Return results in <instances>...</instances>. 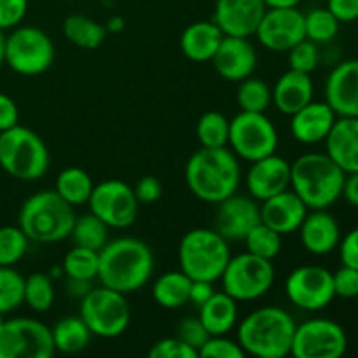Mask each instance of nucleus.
Masks as SVG:
<instances>
[{"label": "nucleus", "instance_id": "obj_12", "mask_svg": "<svg viewBox=\"0 0 358 358\" xmlns=\"http://www.w3.org/2000/svg\"><path fill=\"white\" fill-rule=\"evenodd\" d=\"M51 327L35 318H10L0 327V358H51Z\"/></svg>", "mask_w": 358, "mask_h": 358}, {"label": "nucleus", "instance_id": "obj_19", "mask_svg": "<svg viewBox=\"0 0 358 358\" xmlns=\"http://www.w3.org/2000/svg\"><path fill=\"white\" fill-rule=\"evenodd\" d=\"M257 49L248 37H231L224 35L212 65L222 79L229 83H240L254 76L257 69Z\"/></svg>", "mask_w": 358, "mask_h": 358}, {"label": "nucleus", "instance_id": "obj_31", "mask_svg": "<svg viewBox=\"0 0 358 358\" xmlns=\"http://www.w3.org/2000/svg\"><path fill=\"white\" fill-rule=\"evenodd\" d=\"M63 35L66 41L80 49H96L107 38V28L96 20L84 14H70L63 21Z\"/></svg>", "mask_w": 358, "mask_h": 358}, {"label": "nucleus", "instance_id": "obj_33", "mask_svg": "<svg viewBox=\"0 0 358 358\" xmlns=\"http://www.w3.org/2000/svg\"><path fill=\"white\" fill-rule=\"evenodd\" d=\"M108 231H110V227L103 220L98 219L94 213L90 212L76 217L70 238H72L73 245L100 252L107 245Z\"/></svg>", "mask_w": 358, "mask_h": 358}, {"label": "nucleus", "instance_id": "obj_40", "mask_svg": "<svg viewBox=\"0 0 358 358\" xmlns=\"http://www.w3.org/2000/svg\"><path fill=\"white\" fill-rule=\"evenodd\" d=\"M24 301V276L14 266H0V311L13 313Z\"/></svg>", "mask_w": 358, "mask_h": 358}, {"label": "nucleus", "instance_id": "obj_54", "mask_svg": "<svg viewBox=\"0 0 358 358\" xmlns=\"http://www.w3.org/2000/svg\"><path fill=\"white\" fill-rule=\"evenodd\" d=\"M69 280V292L70 296L76 297V299H83L91 289H93V282H86V280H72V278H66Z\"/></svg>", "mask_w": 358, "mask_h": 358}, {"label": "nucleus", "instance_id": "obj_18", "mask_svg": "<svg viewBox=\"0 0 358 358\" xmlns=\"http://www.w3.org/2000/svg\"><path fill=\"white\" fill-rule=\"evenodd\" d=\"M264 0H215L213 23L231 37H254L266 13Z\"/></svg>", "mask_w": 358, "mask_h": 358}, {"label": "nucleus", "instance_id": "obj_2", "mask_svg": "<svg viewBox=\"0 0 358 358\" xmlns=\"http://www.w3.org/2000/svg\"><path fill=\"white\" fill-rule=\"evenodd\" d=\"M154 273V255L147 243L122 236L108 240L100 250L98 282L122 294L143 289Z\"/></svg>", "mask_w": 358, "mask_h": 358}, {"label": "nucleus", "instance_id": "obj_17", "mask_svg": "<svg viewBox=\"0 0 358 358\" xmlns=\"http://www.w3.org/2000/svg\"><path fill=\"white\" fill-rule=\"evenodd\" d=\"M259 222L261 205L252 196H240L234 192L217 205L215 231L227 241H243Z\"/></svg>", "mask_w": 358, "mask_h": 358}, {"label": "nucleus", "instance_id": "obj_15", "mask_svg": "<svg viewBox=\"0 0 358 358\" xmlns=\"http://www.w3.org/2000/svg\"><path fill=\"white\" fill-rule=\"evenodd\" d=\"M285 294L299 310L310 313L325 310L336 299L332 273L324 266H299L287 276Z\"/></svg>", "mask_w": 358, "mask_h": 358}, {"label": "nucleus", "instance_id": "obj_9", "mask_svg": "<svg viewBox=\"0 0 358 358\" xmlns=\"http://www.w3.org/2000/svg\"><path fill=\"white\" fill-rule=\"evenodd\" d=\"M79 315L96 338L114 339L124 334L131 320L126 294L108 287H93L80 299Z\"/></svg>", "mask_w": 358, "mask_h": 358}, {"label": "nucleus", "instance_id": "obj_24", "mask_svg": "<svg viewBox=\"0 0 358 358\" xmlns=\"http://www.w3.org/2000/svg\"><path fill=\"white\" fill-rule=\"evenodd\" d=\"M336 119L338 115L327 101L311 100L290 115V133L303 145H317L327 138Z\"/></svg>", "mask_w": 358, "mask_h": 358}, {"label": "nucleus", "instance_id": "obj_45", "mask_svg": "<svg viewBox=\"0 0 358 358\" xmlns=\"http://www.w3.org/2000/svg\"><path fill=\"white\" fill-rule=\"evenodd\" d=\"M150 358H199L198 352L185 345L177 336L173 338H164L161 341L154 343L152 348L149 350Z\"/></svg>", "mask_w": 358, "mask_h": 358}, {"label": "nucleus", "instance_id": "obj_4", "mask_svg": "<svg viewBox=\"0 0 358 358\" xmlns=\"http://www.w3.org/2000/svg\"><path fill=\"white\" fill-rule=\"evenodd\" d=\"M345 177L325 152H306L290 163V189L310 210L331 208L341 198Z\"/></svg>", "mask_w": 358, "mask_h": 358}, {"label": "nucleus", "instance_id": "obj_46", "mask_svg": "<svg viewBox=\"0 0 358 358\" xmlns=\"http://www.w3.org/2000/svg\"><path fill=\"white\" fill-rule=\"evenodd\" d=\"M336 297L341 299H357L358 297V269L343 264L332 273Z\"/></svg>", "mask_w": 358, "mask_h": 358}, {"label": "nucleus", "instance_id": "obj_44", "mask_svg": "<svg viewBox=\"0 0 358 358\" xmlns=\"http://www.w3.org/2000/svg\"><path fill=\"white\" fill-rule=\"evenodd\" d=\"M175 336H177L178 339H182L185 345L194 348L196 352H199V348H201L206 343V339L210 338V334L206 332L205 325L201 324L199 317L182 318L177 324V327H175Z\"/></svg>", "mask_w": 358, "mask_h": 358}, {"label": "nucleus", "instance_id": "obj_13", "mask_svg": "<svg viewBox=\"0 0 358 358\" xmlns=\"http://www.w3.org/2000/svg\"><path fill=\"white\" fill-rule=\"evenodd\" d=\"M87 206L110 229H128L136 222L140 212L133 187L117 178L94 184Z\"/></svg>", "mask_w": 358, "mask_h": 358}, {"label": "nucleus", "instance_id": "obj_8", "mask_svg": "<svg viewBox=\"0 0 358 358\" xmlns=\"http://www.w3.org/2000/svg\"><path fill=\"white\" fill-rule=\"evenodd\" d=\"M55 58V42L41 28L20 24L6 35L3 63L20 76H41L51 69Z\"/></svg>", "mask_w": 358, "mask_h": 358}, {"label": "nucleus", "instance_id": "obj_5", "mask_svg": "<svg viewBox=\"0 0 358 358\" xmlns=\"http://www.w3.org/2000/svg\"><path fill=\"white\" fill-rule=\"evenodd\" d=\"M76 208L52 189L28 196L20 208L17 226L34 243H59L70 238Z\"/></svg>", "mask_w": 358, "mask_h": 358}, {"label": "nucleus", "instance_id": "obj_56", "mask_svg": "<svg viewBox=\"0 0 358 358\" xmlns=\"http://www.w3.org/2000/svg\"><path fill=\"white\" fill-rule=\"evenodd\" d=\"M303 0H264L266 7H299Z\"/></svg>", "mask_w": 358, "mask_h": 358}, {"label": "nucleus", "instance_id": "obj_43", "mask_svg": "<svg viewBox=\"0 0 358 358\" xmlns=\"http://www.w3.org/2000/svg\"><path fill=\"white\" fill-rule=\"evenodd\" d=\"M199 358H243L245 352L240 343L227 336H210L199 348Z\"/></svg>", "mask_w": 358, "mask_h": 358}, {"label": "nucleus", "instance_id": "obj_55", "mask_svg": "<svg viewBox=\"0 0 358 358\" xmlns=\"http://www.w3.org/2000/svg\"><path fill=\"white\" fill-rule=\"evenodd\" d=\"M105 28H107L108 34H119V31L124 30V20H122V16L108 17V21H107V24H105Z\"/></svg>", "mask_w": 358, "mask_h": 358}, {"label": "nucleus", "instance_id": "obj_21", "mask_svg": "<svg viewBox=\"0 0 358 358\" xmlns=\"http://www.w3.org/2000/svg\"><path fill=\"white\" fill-rule=\"evenodd\" d=\"M325 101L338 117H358V59L338 63L325 80Z\"/></svg>", "mask_w": 358, "mask_h": 358}, {"label": "nucleus", "instance_id": "obj_36", "mask_svg": "<svg viewBox=\"0 0 358 358\" xmlns=\"http://www.w3.org/2000/svg\"><path fill=\"white\" fill-rule=\"evenodd\" d=\"M236 91L238 107L243 112H266L273 103L271 87L262 79L250 76L240 80Z\"/></svg>", "mask_w": 358, "mask_h": 358}, {"label": "nucleus", "instance_id": "obj_58", "mask_svg": "<svg viewBox=\"0 0 358 358\" xmlns=\"http://www.w3.org/2000/svg\"><path fill=\"white\" fill-rule=\"evenodd\" d=\"M3 52H6V34L0 30V66L3 65Z\"/></svg>", "mask_w": 358, "mask_h": 358}, {"label": "nucleus", "instance_id": "obj_16", "mask_svg": "<svg viewBox=\"0 0 358 358\" xmlns=\"http://www.w3.org/2000/svg\"><path fill=\"white\" fill-rule=\"evenodd\" d=\"M254 37L268 51L287 52L306 38L304 13L299 7H268Z\"/></svg>", "mask_w": 358, "mask_h": 358}, {"label": "nucleus", "instance_id": "obj_51", "mask_svg": "<svg viewBox=\"0 0 358 358\" xmlns=\"http://www.w3.org/2000/svg\"><path fill=\"white\" fill-rule=\"evenodd\" d=\"M17 121H20V110L16 101L9 94L0 93V133L20 124Z\"/></svg>", "mask_w": 358, "mask_h": 358}, {"label": "nucleus", "instance_id": "obj_41", "mask_svg": "<svg viewBox=\"0 0 358 358\" xmlns=\"http://www.w3.org/2000/svg\"><path fill=\"white\" fill-rule=\"evenodd\" d=\"M30 240L20 226L0 227V266H16L27 255Z\"/></svg>", "mask_w": 358, "mask_h": 358}, {"label": "nucleus", "instance_id": "obj_53", "mask_svg": "<svg viewBox=\"0 0 358 358\" xmlns=\"http://www.w3.org/2000/svg\"><path fill=\"white\" fill-rule=\"evenodd\" d=\"M341 198H345L348 205L358 208V171L346 173L345 184H343Z\"/></svg>", "mask_w": 358, "mask_h": 358}, {"label": "nucleus", "instance_id": "obj_29", "mask_svg": "<svg viewBox=\"0 0 358 358\" xmlns=\"http://www.w3.org/2000/svg\"><path fill=\"white\" fill-rule=\"evenodd\" d=\"M192 280L184 271H168L152 283V297L164 310H178L189 304Z\"/></svg>", "mask_w": 358, "mask_h": 358}, {"label": "nucleus", "instance_id": "obj_39", "mask_svg": "<svg viewBox=\"0 0 358 358\" xmlns=\"http://www.w3.org/2000/svg\"><path fill=\"white\" fill-rule=\"evenodd\" d=\"M282 234L276 233L266 224L259 222L250 233L245 236V247L247 252L257 255V257L268 259V261H275L282 252Z\"/></svg>", "mask_w": 358, "mask_h": 358}, {"label": "nucleus", "instance_id": "obj_49", "mask_svg": "<svg viewBox=\"0 0 358 358\" xmlns=\"http://www.w3.org/2000/svg\"><path fill=\"white\" fill-rule=\"evenodd\" d=\"M338 250L343 264L358 269V227L341 236Z\"/></svg>", "mask_w": 358, "mask_h": 358}, {"label": "nucleus", "instance_id": "obj_6", "mask_svg": "<svg viewBox=\"0 0 358 358\" xmlns=\"http://www.w3.org/2000/svg\"><path fill=\"white\" fill-rule=\"evenodd\" d=\"M229 241L215 229L198 227L182 236L178 245V264L180 271L191 280H220L231 259Z\"/></svg>", "mask_w": 358, "mask_h": 358}, {"label": "nucleus", "instance_id": "obj_7", "mask_svg": "<svg viewBox=\"0 0 358 358\" xmlns=\"http://www.w3.org/2000/svg\"><path fill=\"white\" fill-rule=\"evenodd\" d=\"M49 150L30 128L13 126L0 133V168L21 182H35L49 170Z\"/></svg>", "mask_w": 358, "mask_h": 358}, {"label": "nucleus", "instance_id": "obj_22", "mask_svg": "<svg viewBox=\"0 0 358 358\" xmlns=\"http://www.w3.org/2000/svg\"><path fill=\"white\" fill-rule=\"evenodd\" d=\"M297 233L304 250L318 257L338 250L341 241V227L329 208L310 210Z\"/></svg>", "mask_w": 358, "mask_h": 358}, {"label": "nucleus", "instance_id": "obj_42", "mask_svg": "<svg viewBox=\"0 0 358 358\" xmlns=\"http://www.w3.org/2000/svg\"><path fill=\"white\" fill-rule=\"evenodd\" d=\"M287 52H289V69L297 72L313 73L320 65V48L310 38H303Z\"/></svg>", "mask_w": 358, "mask_h": 358}, {"label": "nucleus", "instance_id": "obj_59", "mask_svg": "<svg viewBox=\"0 0 358 358\" xmlns=\"http://www.w3.org/2000/svg\"><path fill=\"white\" fill-rule=\"evenodd\" d=\"M3 322H6V315L2 313V311H0V327H2V324Z\"/></svg>", "mask_w": 358, "mask_h": 358}, {"label": "nucleus", "instance_id": "obj_28", "mask_svg": "<svg viewBox=\"0 0 358 358\" xmlns=\"http://www.w3.org/2000/svg\"><path fill=\"white\" fill-rule=\"evenodd\" d=\"M198 317L210 336H227L238 325V301L224 290L215 292L199 306Z\"/></svg>", "mask_w": 358, "mask_h": 358}, {"label": "nucleus", "instance_id": "obj_14", "mask_svg": "<svg viewBox=\"0 0 358 358\" xmlns=\"http://www.w3.org/2000/svg\"><path fill=\"white\" fill-rule=\"evenodd\" d=\"M348 350L346 331L331 318H310L296 325L292 352L296 358H341Z\"/></svg>", "mask_w": 358, "mask_h": 358}, {"label": "nucleus", "instance_id": "obj_23", "mask_svg": "<svg viewBox=\"0 0 358 358\" xmlns=\"http://www.w3.org/2000/svg\"><path fill=\"white\" fill-rule=\"evenodd\" d=\"M259 205H261V222L275 229L282 236L297 233L304 217L310 212V208L292 189L278 192Z\"/></svg>", "mask_w": 358, "mask_h": 358}, {"label": "nucleus", "instance_id": "obj_1", "mask_svg": "<svg viewBox=\"0 0 358 358\" xmlns=\"http://www.w3.org/2000/svg\"><path fill=\"white\" fill-rule=\"evenodd\" d=\"M184 175L192 196H196L199 201L219 205L240 187V159L227 147H201L187 159Z\"/></svg>", "mask_w": 358, "mask_h": 358}, {"label": "nucleus", "instance_id": "obj_32", "mask_svg": "<svg viewBox=\"0 0 358 358\" xmlns=\"http://www.w3.org/2000/svg\"><path fill=\"white\" fill-rule=\"evenodd\" d=\"M93 187L94 182L91 175L79 166H70L62 170L55 182V191L66 203H70L73 208L80 205H87Z\"/></svg>", "mask_w": 358, "mask_h": 358}, {"label": "nucleus", "instance_id": "obj_38", "mask_svg": "<svg viewBox=\"0 0 358 358\" xmlns=\"http://www.w3.org/2000/svg\"><path fill=\"white\" fill-rule=\"evenodd\" d=\"M339 20L327 9V7H317L310 13L304 14V30L306 38L313 41L315 44H329L339 34Z\"/></svg>", "mask_w": 358, "mask_h": 358}, {"label": "nucleus", "instance_id": "obj_3", "mask_svg": "<svg viewBox=\"0 0 358 358\" xmlns=\"http://www.w3.org/2000/svg\"><path fill=\"white\" fill-rule=\"evenodd\" d=\"M296 320L280 306H262L250 311L236 325V341L245 355L285 358L292 352Z\"/></svg>", "mask_w": 358, "mask_h": 358}, {"label": "nucleus", "instance_id": "obj_30", "mask_svg": "<svg viewBox=\"0 0 358 358\" xmlns=\"http://www.w3.org/2000/svg\"><path fill=\"white\" fill-rule=\"evenodd\" d=\"M51 334L56 352L66 353V355H73V353L86 350L93 338L80 315H70V317L58 320L51 329Z\"/></svg>", "mask_w": 358, "mask_h": 358}, {"label": "nucleus", "instance_id": "obj_37", "mask_svg": "<svg viewBox=\"0 0 358 358\" xmlns=\"http://www.w3.org/2000/svg\"><path fill=\"white\" fill-rule=\"evenodd\" d=\"M196 135H198L201 147L206 149H219L227 147L229 142V119L220 112H206L199 117L196 126Z\"/></svg>", "mask_w": 358, "mask_h": 358}, {"label": "nucleus", "instance_id": "obj_48", "mask_svg": "<svg viewBox=\"0 0 358 358\" xmlns=\"http://www.w3.org/2000/svg\"><path fill=\"white\" fill-rule=\"evenodd\" d=\"M133 191H135V196L140 205H150V203H156L161 198L163 185H161L159 178L152 177V175H145V177H142L136 182Z\"/></svg>", "mask_w": 358, "mask_h": 358}, {"label": "nucleus", "instance_id": "obj_50", "mask_svg": "<svg viewBox=\"0 0 358 358\" xmlns=\"http://www.w3.org/2000/svg\"><path fill=\"white\" fill-rule=\"evenodd\" d=\"M327 7L339 20V23L358 21V0H327Z\"/></svg>", "mask_w": 358, "mask_h": 358}, {"label": "nucleus", "instance_id": "obj_10", "mask_svg": "<svg viewBox=\"0 0 358 358\" xmlns=\"http://www.w3.org/2000/svg\"><path fill=\"white\" fill-rule=\"evenodd\" d=\"M276 278L273 261L257 257L250 252L231 255L220 283L222 290L238 303H250L261 299L271 290Z\"/></svg>", "mask_w": 358, "mask_h": 358}, {"label": "nucleus", "instance_id": "obj_35", "mask_svg": "<svg viewBox=\"0 0 358 358\" xmlns=\"http://www.w3.org/2000/svg\"><path fill=\"white\" fill-rule=\"evenodd\" d=\"M55 280L48 273H31L24 278V301L35 313H45L55 304Z\"/></svg>", "mask_w": 358, "mask_h": 358}, {"label": "nucleus", "instance_id": "obj_27", "mask_svg": "<svg viewBox=\"0 0 358 358\" xmlns=\"http://www.w3.org/2000/svg\"><path fill=\"white\" fill-rule=\"evenodd\" d=\"M222 38V30L213 21H196L182 31L180 49L191 62L206 63L212 62Z\"/></svg>", "mask_w": 358, "mask_h": 358}, {"label": "nucleus", "instance_id": "obj_11", "mask_svg": "<svg viewBox=\"0 0 358 358\" xmlns=\"http://www.w3.org/2000/svg\"><path fill=\"white\" fill-rule=\"evenodd\" d=\"M278 129L266 112H243L229 119V142L238 159L248 163L275 154L278 149Z\"/></svg>", "mask_w": 358, "mask_h": 358}, {"label": "nucleus", "instance_id": "obj_47", "mask_svg": "<svg viewBox=\"0 0 358 358\" xmlns=\"http://www.w3.org/2000/svg\"><path fill=\"white\" fill-rule=\"evenodd\" d=\"M28 13V0H0V30L20 27Z\"/></svg>", "mask_w": 358, "mask_h": 358}, {"label": "nucleus", "instance_id": "obj_25", "mask_svg": "<svg viewBox=\"0 0 358 358\" xmlns=\"http://www.w3.org/2000/svg\"><path fill=\"white\" fill-rule=\"evenodd\" d=\"M325 143V154L345 173L358 171V117H338Z\"/></svg>", "mask_w": 358, "mask_h": 358}, {"label": "nucleus", "instance_id": "obj_20", "mask_svg": "<svg viewBox=\"0 0 358 358\" xmlns=\"http://www.w3.org/2000/svg\"><path fill=\"white\" fill-rule=\"evenodd\" d=\"M247 191L255 201H264L290 189V163L278 154H269L250 163L245 177Z\"/></svg>", "mask_w": 358, "mask_h": 358}, {"label": "nucleus", "instance_id": "obj_52", "mask_svg": "<svg viewBox=\"0 0 358 358\" xmlns=\"http://www.w3.org/2000/svg\"><path fill=\"white\" fill-rule=\"evenodd\" d=\"M213 294H215L213 282H206V280H192L191 292H189V303L199 308L203 303H206Z\"/></svg>", "mask_w": 358, "mask_h": 358}, {"label": "nucleus", "instance_id": "obj_34", "mask_svg": "<svg viewBox=\"0 0 358 358\" xmlns=\"http://www.w3.org/2000/svg\"><path fill=\"white\" fill-rule=\"evenodd\" d=\"M98 264H100V252L73 245L63 257L62 268L66 278L94 282L98 278Z\"/></svg>", "mask_w": 358, "mask_h": 358}, {"label": "nucleus", "instance_id": "obj_57", "mask_svg": "<svg viewBox=\"0 0 358 358\" xmlns=\"http://www.w3.org/2000/svg\"><path fill=\"white\" fill-rule=\"evenodd\" d=\"M48 275L51 276L52 280H58V278H62V276L65 275V273H63V268H62V266H55V268L49 269Z\"/></svg>", "mask_w": 358, "mask_h": 358}, {"label": "nucleus", "instance_id": "obj_26", "mask_svg": "<svg viewBox=\"0 0 358 358\" xmlns=\"http://www.w3.org/2000/svg\"><path fill=\"white\" fill-rule=\"evenodd\" d=\"M273 105L278 108L282 114L292 115L299 108L310 103L315 94V84L311 79V73L297 72L289 69L285 73L276 79L275 86L271 87Z\"/></svg>", "mask_w": 358, "mask_h": 358}]
</instances>
